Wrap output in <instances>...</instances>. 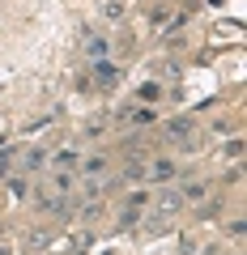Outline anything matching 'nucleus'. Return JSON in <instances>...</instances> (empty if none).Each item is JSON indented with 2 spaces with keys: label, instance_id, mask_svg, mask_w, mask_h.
Returning a JSON list of instances; mask_svg holds the SVG:
<instances>
[{
  "label": "nucleus",
  "instance_id": "obj_1",
  "mask_svg": "<svg viewBox=\"0 0 247 255\" xmlns=\"http://www.w3.org/2000/svg\"><path fill=\"white\" fill-rule=\"evenodd\" d=\"M154 174H158V179H162V174L171 179V174H175V166H171V162H158V166H154Z\"/></svg>",
  "mask_w": 247,
  "mask_h": 255
}]
</instances>
